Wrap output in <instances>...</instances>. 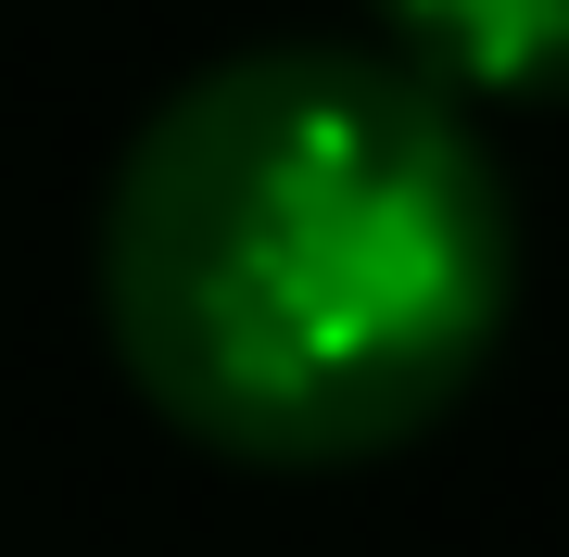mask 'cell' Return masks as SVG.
<instances>
[{
  "instance_id": "1",
  "label": "cell",
  "mask_w": 569,
  "mask_h": 557,
  "mask_svg": "<svg viewBox=\"0 0 569 557\" xmlns=\"http://www.w3.org/2000/svg\"><path fill=\"white\" fill-rule=\"evenodd\" d=\"M519 228L443 89L367 51H241L164 102L102 203V330L228 469L406 456L507 342Z\"/></svg>"
},
{
  "instance_id": "2",
  "label": "cell",
  "mask_w": 569,
  "mask_h": 557,
  "mask_svg": "<svg viewBox=\"0 0 569 557\" xmlns=\"http://www.w3.org/2000/svg\"><path fill=\"white\" fill-rule=\"evenodd\" d=\"M392 13L481 89H569V0H392Z\"/></svg>"
}]
</instances>
